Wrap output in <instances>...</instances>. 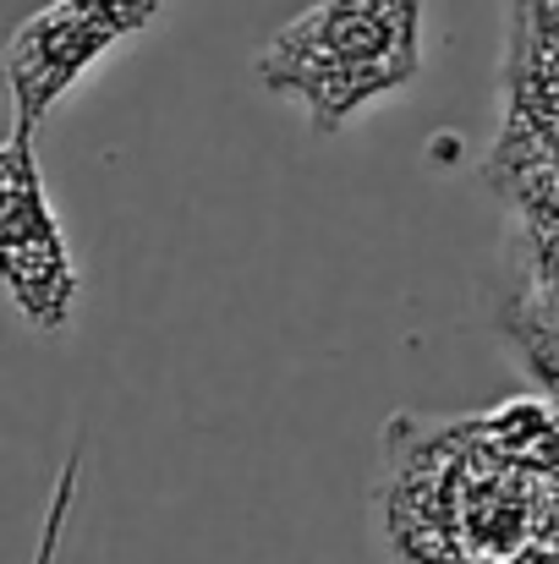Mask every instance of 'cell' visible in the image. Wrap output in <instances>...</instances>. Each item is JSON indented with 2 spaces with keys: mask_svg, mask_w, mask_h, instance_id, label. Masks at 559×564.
Here are the masks:
<instances>
[{
  "mask_svg": "<svg viewBox=\"0 0 559 564\" xmlns=\"http://www.w3.org/2000/svg\"><path fill=\"white\" fill-rule=\"evenodd\" d=\"M0 274L28 329L61 335L72 324L83 280H77L66 230L50 208V192L33 160V138L22 132H11L0 154Z\"/></svg>",
  "mask_w": 559,
  "mask_h": 564,
  "instance_id": "3957f363",
  "label": "cell"
},
{
  "mask_svg": "<svg viewBox=\"0 0 559 564\" xmlns=\"http://www.w3.org/2000/svg\"><path fill=\"white\" fill-rule=\"evenodd\" d=\"M422 17L428 0H313L264 39L252 72L308 116V132L335 138L422 77Z\"/></svg>",
  "mask_w": 559,
  "mask_h": 564,
  "instance_id": "6da1fadb",
  "label": "cell"
},
{
  "mask_svg": "<svg viewBox=\"0 0 559 564\" xmlns=\"http://www.w3.org/2000/svg\"><path fill=\"white\" fill-rule=\"evenodd\" d=\"M171 0H50L39 6L6 44V94L11 132L33 138V127L127 39H138Z\"/></svg>",
  "mask_w": 559,
  "mask_h": 564,
  "instance_id": "7a4b0ae2",
  "label": "cell"
}]
</instances>
